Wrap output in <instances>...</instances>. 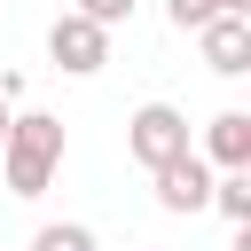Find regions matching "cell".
Here are the masks:
<instances>
[{"mask_svg": "<svg viewBox=\"0 0 251 251\" xmlns=\"http://www.w3.org/2000/svg\"><path fill=\"white\" fill-rule=\"evenodd\" d=\"M55 165H63V118H47V110H24V118H8V141H0L8 196H47Z\"/></svg>", "mask_w": 251, "mask_h": 251, "instance_id": "1", "label": "cell"}, {"mask_svg": "<svg viewBox=\"0 0 251 251\" xmlns=\"http://www.w3.org/2000/svg\"><path fill=\"white\" fill-rule=\"evenodd\" d=\"M126 149H133V165H173V157H188L196 141H188V118L173 110V102H141L133 118H126Z\"/></svg>", "mask_w": 251, "mask_h": 251, "instance_id": "2", "label": "cell"}, {"mask_svg": "<svg viewBox=\"0 0 251 251\" xmlns=\"http://www.w3.org/2000/svg\"><path fill=\"white\" fill-rule=\"evenodd\" d=\"M47 55H55V71L94 78V71L110 63V31H102V24H86V16L71 8V16H55V24H47Z\"/></svg>", "mask_w": 251, "mask_h": 251, "instance_id": "3", "label": "cell"}, {"mask_svg": "<svg viewBox=\"0 0 251 251\" xmlns=\"http://www.w3.org/2000/svg\"><path fill=\"white\" fill-rule=\"evenodd\" d=\"M196 47H204V71L243 78V71H251V16H212V24L196 31Z\"/></svg>", "mask_w": 251, "mask_h": 251, "instance_id": "4", "label": "cell"}, {"mask_svg": "<svg viewBox=\"0 0 251 251\" xmlns=\"http://www.w3.org/2000/svg\"><path fill=\"white\" fill-rule=\"evenodd\" d=\"M149 180H157V204H165V212H204V204H212V165H204L196 149L173 157V165H157Z\"/></svg>", "mask_w": 251, "mask_h": 251, "instance_id": "5", "label": "cell"}, {"mask_svg": "<svg viewBox=\"0 0 251 251\" xmlns=\"http://www.w3.org/2000/svg\"><path fill=\"white\" fill-rule=\"evenodd\" d=\"M204 165L212 173H251V110H220L204 126Z\"/></svg>", "mask_w": 251, "mask_h": 251, "instance_id": "6", "label": "cell"}, {"mask_svg": "<svg viewBox=\"0 0 251 251\" xmlns=\"http://www.w3.org/2000/svg\"><path fill=\"white\" fill-rule=\"evenodd\" d=\"M212 212L251 227V173H212Z\"/></svg>", "mask_w": 251, "mask_h": 251, "instance_id": "7", "label": "cell"}, {"mask_svg": "<svg viewBox=\"0 0 251 251\" xmlns=\"http://www.w3.org/2000/svg\"><path fill=\"white\" fill-rule=\"evenodd\" d=\"M31 251H94V227H78V220H47V227L31 235Z\"/></svg>", "mask_w": 251, "mask_h": 251, "instance_id": "8", "label": "cell"}, {"mask_svg": "<svg viewBox=\"0 0 251 251\" xmlns=\"http://www.w3.org/2000/svg\"><path fill=\"white\" fill-rule=\"evenodd\" d=\"M165 16H173V31H204L220 16V0H165Z\"/></svg>", "mask_w": 251, "mask_h": 251, "instance_id": "9", "label": "cell"}, {"mask_svg": "<svg viewBox=\"0 0 251 251\" xmlns=\"http://www.w3.org/2000/svg\"><path fill=\"white\" fill-rule=\"evenodd\" d=\"M78 16H86V24H102V31H118V24L133 16V0H78Z\"/></svg>", "mask_w": 251, "mask_h": 251, "instance_id": "10", "label": "cell"}, {"mask_svg": "<svg viewBox=\"0 0 251 251\" xmlns=\"http://www.w3.org/2000/svg\"><path fill=\"white\" fill-rule=\"evenodd\" d=\"M220 16H251V0H220Z\"/></svg>", "mask_w": 251, "mask_h": 251, "instance_id": "11", "label": "cell"}, {"mask_svg": "<svg viewBox=\"0 0 251 251\" xmlns=\"http://www.w3.org/2000/svg\"><path fill=\"white\" fill-rule=\"evenodd\" d=\"M8 118H16V110H8V94H0V141H8Z\"/></svg>", "mask_w": 251, "mask_h": 251, "instance_id": "12", "label": "cell"}]
</instances>
